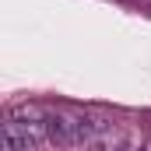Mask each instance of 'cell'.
<instances>
[{
    "label": "cell",
    "mask_w": 151,
    "mask_h": 151,
    "mask_svg": "<svg viewBox=\"0 0 151 151\" xmlns=\"http://www.w3.org/2000/svg\"><path fill=\"white\" fill-rule=\"evenodd\" d=\"M46 130H49V141L53 144H77L74 141V119L70 116H60V113H49L46 116Z\"/></svg>",
    "instance_id": "cell-1"
},
{
    "label": "cell",
    "mask_w": 151,
    "mask_h": 151,
    "mask_svg": "<svg viewBox=\"0 0 151 151\" xmlns=\"http://www.w3.org/2000/svg\"><path fill=\"white\" fill-rule=\"evenodd\" d=\"M32 148H35V144L28 141V134L21 130V123L7 119L4 130H0V151H32Z\"/></svg>",
    "instance_id": "cell-2"
},
{
    "label": "cell",
    "mask_w": 151,
    "mask_h": 151,
    "mask_svg": "<svg viewBox=\"0 0 151 151\" xmlns=\"http://www.w3.org/2000/svg\"><path fill=\"white\" fill-rule=\"evenodd\" d=\"M46 116L49 113H46L42 106H35V102H18V106L11 109V119H14V123H42Z\"/></svg>",
    "instance_id": "cell-3"
},
{
    "label": "cell",
    "mask_w": 151,
    "mask_h": 151,
    "mask_svg": "<svg viewBox=\"0 0 151 151\" xmlns=\"http://www.w3.org/2000/svg\"><path fill=\"white\" fill-rule=\"evenodd\" d=\"M88 151H123V148H119V141H113V137H95L88 144Z\"/></svg>",
    "instance_id": "cell-4"
},
{
    "label": "cell",
    "mask_w": 151,
    "mask_h": 151,
    "mask_svg": "<svg viewBox=\"0 0 151 151\" xmlns=\"http://www.w3.org/2000/svg\"><path fill=\"white\" fill-rule=\"evenodd\" d=\"M141 151H151V137H148V141H144V144H141Z\"/></svg>",
    "instance_id": "cell-5"
}]
</instances>
